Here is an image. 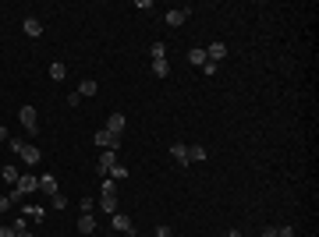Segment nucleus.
Wrapping results in <instances>:
<instances>
[{
    "instance_id": "24",
    "label": "nucleus",
    "mask_w": 319,
    "mask_h": 237,
    "mask_svg": "<svg viewBox=\"0 0 319 237\" xmlns=\"http://www.w3.org/2000/svg\"><path fill=\"white\" fill-rule=\"evenodd\" d=\"M103 195H117V181L107 177V181H103Z\"/></svg>"
},
{
    "instance_id": "27",
    "label": "nucleus",
    "mask_w": 319,
    "mask_h": 237,
    "mask_svg": "<svg viewBox=\"0 0 319 237\" xmlns=\"http://www.w3.org/2000/svg\"><path fill=\"white\" fill-rule=\"evenodd\" d=\"M64 205H68V198H64V195L57 191V195H54V209H64Z\"/></svg>"
},
{
    "instance_id": "21",
    "label": "nucleus",
    "mask_w": 319,
    "mask_h": 237,
    "mask_svg": "<svg viewBox=\"0 0 319 237\" xmlns=\"http://www.w3.org/2000/svg\"><path fill=\"white\" fill-rule=\"evenodd\" d=\"M124 177H128V166L114 163V170H110V181H124Z\"/></svg>"
},
{
    "instance_id": "26",
    "label": "nucleus",
    "mask_w": 319,
    "mask_h": 237,
    "mask_svg": "<svg viewBox=\"0 0 319 237\" xmlns=\"http://www.w3.org/2000/svg\"><path fill=\"white\" fill-rule=\"evenodd\" d=\"M202 71H206V75H217V71H220V64H213V61H206V64H202Z\"/></svg>"
},
{
    "instance_id": "32",
    "label": "nucleus",
    "mask_w": 319,
    "mask_h": 237,
    "mask_svg": "<svg viewBox=\"0 0 319 237\" xmlns=\"http://www.w3.org/2000/svg\"><path fill=\"white\" fill-rule=\"evenodd\" d=\"M262 237H277V227H266V230H262Z\"/></svg>"
},
{
    "instance_id": "6",
    "label": "nucleus",
    "mask_w": 319,
    "mask_h": 237,
    "mask_svg": "<svg viewBox=\"0 0 319 237\" xmlns=\"http://www.w3.org/2000/svg\"><path fill=\"white\" fill-rule=\"evenodd\" d=\"M110 227H114V230H121V234H135L131 216H124V213H114V216H110Z\"/></svg>"
},
{
    "instance_id": "25",
    "label": "nucleus",
    "mask_w": 319,
    "mask_h": 237,
    "mask_svg": "<svg viewBox=\"0 0 319 237\" xmlns=\"http://www.w3.org/2000/svg\"><path fill=\"white\" fill-rule=\"evenodd\" d=\"M277 237H295V227L287 223V227H277Z\"/></svg>"
},
{
    "instance_id": "9",
    "label": "nucleus",
    "mask_w": 319,
    "mask_h": 237,
    "mask_svg": "<svg viewBox=\"0 0 319 237\" xmlns=\"http://www.w3.org/2000/svg\"><path fill=\"white\" fill-rule=\"evenodd\" d=\"M124 128H128V117H124V113H110V117H107V131H110V135H121Z\"/></svg>"
},
{
    "instance_id": "13",
    "label": "nucleus",
    "mask_w": 319,
    "mask_h": 237,
    "mask_svg": "<svg viewBox=\"0 0 319 237\" xmlns=\"http://www.w3.org/2000/svg\"><path fill=\"white\" fill-rule=\"evenodd\" d=\"M96 209H103V213H117V195H99V202H96Z\"/></svg>"
},
{
    "instance_id": "20",
    "label": "nucleus",
    "mask_w": 319,
    "mask_h": 237,
    "mask_svg": "<svg viewBox=\"0 0 319 237\" xmlns=\"http://www.w3.org/2000/svg\"><path fill=\"white\" fill-rule=\"evenodd\" d=\"M206 159V149L202 145H188V163H202Z\"/></svg>"
},
{
    "instance_id": "18",
    "label": "nucleus",
    "mask_w": 319,
    "mask_h": 237,
    "mask_svg": "<svg viewBox=\"0 0 319 237\" xmlns=\"http://www.w3.org/2000/svg\"><path fill=\"white\" fill-rule=\"evenodd\" d=\"M96 92H99V85H96V81H92V78H82L78 96H96Z\"/></svg>"
},
{
    "instance_id": "12",
    "label": "nucleus",
    "mask_w": 319,
    "mask_h": 237,
    "mask_svg": "<svg viewBox=\"0 0 319 237\" xmlns=\"http://www.w3.org/2000/svg\"><path fill=\"white\" fill-rule=\"evenodd\" d=\"M39 191L54 198V195H57V177H54V173H43V177H39Z\"/></svg>"
},
{
    "instance_id": "1",
    "label": "nucleus",
    "mask_w": 319,
    "mask_h": 237,
    "mask_svg": "<svg viewBox=\"0 0 319 237\" xmlns=\"http://www.w3.org/2000/svg\"><path fill=\"white\" fill-rule=\"evenodd\" d=\"M7 142H11V149H14L18 156L25 159L29 166H32V163H39V149H36V145H25L21 138H7Z\"/></svg>"
},
{
    "instance_id": "19",
    "label": "nucleus",
    "mask_w": 319,
    "mask_h": 237,
    "mask_svg": "<svg viewBox=\"0 0 319 237\" xmlns=\"http://www.w3.org/2000/svg\"><path fill=\"white\" fill-rule=\"evenodd\" d=\"M0 177H4V181H7V184H11V188H14V184H18V177H21V173H18V170H14V166H0Z\"/></svg>"
},
{
    "instance_id": "30",
    "label": "nucleus",
    "mask_w": 319,
    "mask_h": 237,
    "mask_svg": "<svg viewBox=\"0 0 319 237\" xmlns=\"http://www.w3.org/2000/svg\"><path fill=\"white\" fill-rule=\"evenodd\" d=\"M0 237H18V234H14V227H0Z\"/></svg>"
},
{
    "instance_id": "15",
    "label": "nucleus",
    "mask_w": 319,
    "mask_h": 237,
    "mask_svg": "<svg viewBox=\"0 0 319 237\" xmlns=\"http://www.w3.org/2000/svg\"><path fill=\"white\" fill-rule=\"evenodd\" d=\"M153 75H156V78H167V75H170V61H167V57H153Z\"/></svg>"
},
{
    "instance_id": "4",
    "label": "nucleus",
    "mask_w": 319,
    "mask_h": 237,
    "mask_svg": "<svg viewBox=\"0 0 319 237\" xmlns=\"http://www.w3.org/2000/svg\"><path fill=\"white\" fill-rule=\"evenodd\" d=\"M92 142H96V145H99V149H114V153H117V149H121V135H110V131H107V128H99V131H96V138H92Z\"/></svg>"
},
{
    "instance_id": "5",
    "label": "nucleus",
    "mask_w": 319,
    "mask_h": 237,
    "mask_svg": "<svg viewBox=\"0 0 319 237\" xmlns=\"http://www.w3.org/2000/svg\"><path fill=\"white\" fill-rule=\"evenodd\" d=\"M188 18H192V7H174V11H167V25H170V28L184 25Z\"/></svg>"
},
{
    "instance_id": "31",
    "label": "nucleus",
    "mask_w": 319,
    "mask_h": 237,
    "mask_svg": "<svg viewBox=\"0 0 319 237\" xmlns=\"http://www.w3.org/2000/svg\"><path fill=\"white\" fill-rule=\"evenodd\" d=\"M156 237H170V227H163V223H160V227H156Z\"/></svg>"
},
{
    "instance_id": "14",
    "label": "nucleus",
    "mask_w": 319,
    "mask_h": 237,
    "mask_svg": "<svg viewBox=\"0 0 319 237\" xmlns=\"http://www.w3.org/2000/svg\"><path fill=\"white\" fill-rule=\"evenodd\" d=\"M78 234H96V216H92V213H82V220H78Z\"/></svg>"
},
{
    "instance_id": "35",
    "label": "nucleus",
    "mask_w": 319,
    "mask_h": 237,
    "mask_svg": "<svg viewBox=\"0 0 319 237\" xmlns=\"http://www.w3.org/2000/svg\"><path fill=\"white\" fill-rule=\"evenodd\" d=\"M18 237H36V234H29V230H25V234H18Z\"/></svg>"
},
{
    "instance_id": "17",
    "label": "nucleus",
    "mask_w": 319,
    "mask_h": 237,
    "mask_svg": "<svg viewBox=\"0 0 319 237\" xmlns=\"http://www.w3.org/2000/svg\"><path fill=\"white\" fill-rule=\"evenodd\" d=\"M50 78H54V81H64V78H68V68H64L61 61H54V64H50Z\"/></svg>"
},
{
    "instance_id": "23",
    "label": "nucleus",
    "mask_w": 319,
    "mask_h": 237,
    "mask_svg": "<svg viewBox=\"0 0 319 237\" xmlns=\"http://www.w3.org/2000/svg\"><path fill=\"white\" fill-rule=\"evenodd\" d=\"M149 53H153V57H167V43H153V50H149Z\"/></svg>"
},
{
    "instance_id": "33",
    "label": "nucleus",
    "mask_w": 319,
    "mask_h": 237,
    "mask_svg": "<svg viewBox=\"0 0 319 237\" xmlns=\"http://www.w3.org/2000/svg\"><path fill=\"white\" fill-rule=\"evenodd\" d=\"M7 138H11V135H7V128L0 124V142H7Z\"/></svg>"
},
{
    "instance_id": "10",
    "label": "nucleus",
    "mask_w": 319,
    "mask_h": 237,
    "mask_svg": "<svg viewBox=\"0 0 319 237\" xmlns=\"http://www.w3.org/2000/svg\"><path fill=\"white\" fill-rule=\"evenodd\" d=\"M21 28H25V36H29V39H39V36H43V21H39V18H25V21H21Z\"/></svg>"
},
{
    "instance_id": "3",
    "label": "nucleus",
    "mask_w": 319,
    "mask_h": 237,
    "mask_svg": "<svg viewBox=\"0 0 319 237\" xmlns=\"http://www.w3.org/2000/svg\"><path fill=\"white\" fill-rule=\"evenodd\" d=\"M18 121L25 124L29 138H36V135H39V124H36V110H32V106H21V110H18Z\"/></svg>"
},
{
    "instance_id": "11",
    "label": "nucleus",
    "mask_w": 319,
    "mask_h": 237,
    "mask_svg": "<svg viewBox=\"0 0 319 237\" xmlns=\"http://www.w3.org/2000/svg\"><path fill=\"white\" fill-rule=\"evenodd\" d=\"M206 57H209L213 64H220V61L227 57V46H224V43H209V46H206Z\"/></svg>"
},
{
    "instance_id": "7",
    "label": "nucleus",
    "mask_w": 319,
    "mask_h": 237,
    "mask_svg": "<svg viewBox=\"0 0 319 237\" xmlns=\"http://www.w3.org/2000/svg\"><path fill=\"white\" fill-rule=\"evenodd\" d=\"M14 188H18L21 195H32V191H39V177H32V173H21Z\"/></svg>"
},
{
    "instance_id": "22",
    "label": "nucleus",
    "mask_w": 319,
    "mask_h": 237,
    "mask_svg": "<svg viewBox=\"0 0 319 237\" xmlns=\"http://www.w3.org/2000/svg\"><path fill=\"white\" fill-rule=\"evenodd\" d=\"M7 198H11V205H25V195H21L18 188H11V191H7Z\"/></svg>"
},
{
    "instance_id": "16",
    "label": "nucleus",
    "mask_w": 319,
    "mask_h": 237,
    "mask_svg": "<svg viewBox=\"0 0 319 237\" xmlns=\"http://www.w3.org/2000/svg\"><path fill=\"white\" fill-rule=\"evenodd\" d=\"M188 61H192L195 68H202V64H206L209 57H206V50H202V46H195V50H188Z\"/></svg>"
},
{
    "instance_id": "28",
    "label": "nucleus",
    "mask_w": 319,
    "mask_h": 237,
    "mask_svg": "<svg viewBox=\"0 0 319 237\" xmlns=\"http://www.w3.org/2000/svg\"><path fill=\"white\" fill-rule=\"evenodd\" d=\"M11 227H14V234H25V230H29V223H25V220H14Z\"/></svg>"
},
{
    "instance_id": "34",
    "label": "nucleus",
    "mask_w": 319,
    "mask_h": 237,
    "mask_svg": "<svg viewBox=\"0 0 319 237\" xmlns=\"http://www.w3.org/2000/svg\"><path fill=\"white\" fill-rule=\"evenodd\" d=\"M224 237H241V234H238V230H231V234H224Z\"/></svg>"
},
{
    "instance_id": "29",
    "label": "nucleus",
    "mask_w": 319,
    "mask_h": 237,
    "mask_svg": "<svg viewBox=\"0 0 319 237\" xmlns=\"http://www.w3.org/2000/svg\"><path fill=\"white\" fill-rule=\"evenodd\" d=\"M7 209H11V198H7V195H0V213H7Z\"/></svg>"
},
{
    "instance_id": "8",
    "label": "nucleus",
    "mask_w": 319,
    "mask_h": 237,
    "mask_svg": "<svg viewBox=\"0 0 319 237\" xmlns=\"http://www.w3.org/2000/svg\"><path fill=\"white\" fill-rule=\"evenodd\" d=\"M170 156H174V163H177L181 170L192 166V163H188V145H184V142H174V145H170Z\"/></svg>"
},
{
    "instance_id": "2",
    "label": "nucleus",
    "mask_w": 319,
    "mask_h": 237,
    "mask_svg": "<svg viewBox=\"0 0 319 237\" xmlns=\"http://www.w3.org/2000/svg\"><path fill=\"white\" fill-rule=\"evenodd\" d=\"M114 163H117V153H114V149H103L99 159H96V173H99V177H110Z\"/></svg>"
}]
</instances>
